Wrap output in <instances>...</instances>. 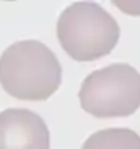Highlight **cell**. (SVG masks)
<instances>
[{
	"mask_svg": "<svg viewBox=\"0 0 140 149\" xmlns=\"http://www.w3.org/2000/svg\"><path fill=\"white\" fill-rule=\"evenodd\" d=\"M61 76L57 55L39 40L15 42L0 55V84L18 100H48L60 88Z\"/></svg>",
	"mask_w": 140,
	"mask_h": 149,
	"instance_id": "1",
	"label": "cell"
},
{
	"mask_svg": "<svg viewBox=\"0 0 140 149\" xmlns=\"http://www.w3.org/2000/svg\"><path fill=\"white\" fill-rule=\"evenodd\" d=\"M119 34L116 19L94 2H78L67 6L57 22L61 48L79 63L110 54Z\"/></svg>",
	"mask_w": 140,
	"mask_h": 149,
	"instance_id": "2",
	"label": "cell"
},
{
	"mask_svg": "<svg viewBox=\"0 0 140 149\" xmlns=\"http://www.w3.org/2000/svg\"><path fill=\"white\" fill-rule=\"evenodd\" d=\"M78 97L93 116H130L140 107V73L125 63L94 70L82 81Z\"/></svg>",
	"mask_w": 140,
	"mask_h": 149,
	"instance_id": "3",
	"label": "cell"
},
{
	"mask_svg": "<svg viewBox=\"0 0 140 149\" xmlns=\"http://www.w3.org/2000/svg\"><path fill=\"white\" fill-rule=\"evenodd\" d=\"M51 136L42 116L29 109L0 112V149H49Z\"/></svg>",
	"mask_w": 140,
	"mask_h": 149,
	"instance_id": "4",
	"label": "cell"
},
{
	"mask_svg": "<svg viewBox=\"0 0 140 149\" xmlns=\"http://www.w3.org/2000/svg\"><path fill=\"white\" fill-rule=\"evenodd\" d=\"M82 149H140V136L131 128H104L93 133Z\"/></svg>",
	"mask_w": 140,
	"mask_h": 149,
	"instance_id": "5",
	"label": "cell"
}]
</instances>
